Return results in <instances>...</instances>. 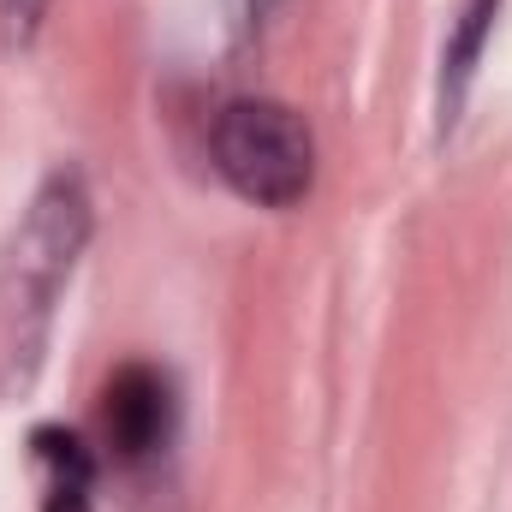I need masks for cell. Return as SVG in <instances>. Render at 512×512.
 Wrapping results in <instances>:
<instances>
[{"mask_svg": "<svg viewBox=\"0 0 512 512\" xmlns=\"http://www.w3.org/2000/svg\"><path fill=\"white\" fill-rule=\"evenodd\" d=\"M215 167L227 173V185L239 197H251L262 209H292L310 191L316 173V143L310 126L268 96H239L215 114Z\"/></svg>", "mask_w": 512, "mask_h": 512, "instance_id": "2", "label": "cell"}, {"mask_svg": "<svg viewBox=\"0 0 512 512\" xmlns=\"http://www.w3.org/2000/svg\"><path fill=\"white\" fill-rule=\"evenodd\" d=\"M286 0H245V12H251V24H262V18H274Z\"/></svg>", "mask_w": 512, "mask_h": 512, "instance_id": "7", "label": "cell"}, {"mask_svg": "<svg viewBox=\"0 0 512 512\" xmlns=\"http://www.w3.org/2000/svg\"><path fill=\"white\" fill-rule=\"evenodd\" d=\"M495 12H501V0H465L453 30H447V48H441V131H453L459 108H465V90H471L483 42L495 30Z\"/></svg>", "mask_w": 512, "mask_h": 512, "instance_id": "5", "label": "cell"}, {"mask_svg": "<svg viewBox=\"0 0 512 512\" xmlns=\"http://www.w3.org/2000/svg\"><path fill=\"white\" fill-rule=\"evenodd\" d=\"M42 12H48V0H0V36H6V48H12V54L36 42Z\"/></svg>", "mask_w": 512, "mask_h": 512, "instance_id": "6", "label": "cell"}, {"mask_svg": "<svg viewBox=\"0 0 512 512\" xmlns=\"http://www.w3.org/2000/svg\"><path fill=\"white\" fill-rule=\"evenodd\" d=\"M84 239H90V191L72 167H60L42 179V191L30 197L12 245L0 256V316L12 328V352H36L42 322L84 251Z\"/></svg>", "mask_w": 512, "mask_h": 512, "instance_id": "1", "label": "cell"}, {"mask_svg": "<svg viewBox=\"0 0 512 512\" xmlns=\"http://www.w3.org/2000/svg\"><path fill=\"white\" fill-rule=\"evenodd\" d=\"M30 453L42 477V512H96V453L84 447V435L42 423L30 435Z\"/></svg>", "mask_w": 512, "mask_h": 512, "instance_id": "4", "label": "cell"}, {"mask_svg": "<svg viewBox=\"0 0 512 512\" xmlns=\"http://www.w3.org/2000/svg\"><path fill=\"white\" fill-rule=\"evenodd\" d=\"M102 435L114 447V459L143 465L167 447L173 435V382L155 364H126L102 387Z\"/></svg>", "mask_w": 512, "mask_h": 512, "instance_id": "3", "label": "cell"}]
</instances>
